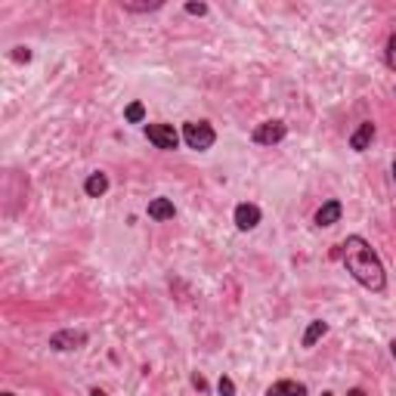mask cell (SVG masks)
Listing matches in <instances>:
<instances>
[{
	"mask_svg": "<svg viewBox=\"0 0 396 396\" xmlns=\"http://www.w3.org/2000/svg\"><path fill=\"white\" fill-rule=\"evenodd\" d=\"M142 118H146V109H142V102H130L127 109H124V121H130V124H140Z\"/></svg>",
	"mask_w": 396,
	"mask_h": 396,
	"instance_id": "obj_13",
	"label": "cell"
},
{
	"mask_svg": "<svg viewBox=\"0 0 396 396\" xmlns=\"http://www.w3.org/2000/svg\"><path fill=\"white\" fill-rule=\"evenodd\" d=\"M346 396H365V390H350Z\"/></svg>",
	"mask_w": 396,
	"mask_h": 396,
	"instance_id": "obj_21",
	"label": "cell"
},
{
	"mask_svg": "<svg viewBox=\"0 0 396 396\" xmlns=\"http://www.w3.org/2000/svg\"><path fill=\"white\" fill-rule=\"evenodd\" d=\"M257 223H260V208H257V204L241 201L239 208H235V226H239L241 232H251V229H257Z\"/></svg>",
	"mask_w": 396,
	"mask_h": 396,
	"instance_id": "obj_6",
	"label": "cell"
},
{
	"mask_svg": "<svg viewBox=\"0 0 396 396\" xmlns=\"http://www.w3.org/2000/svg\"><path fill=\"white\" fill-rule=\"evenodd\" d=\"M90 396H109V393H105V390H99V387H96V390H90Z\"/></svg>",
	"mask_w": 396,
	"mask_h": 396,
	"instance_id": "obj_20",
	"label": "cell"
},
{
	"mask_svg": "<svg viewBox=\"0 0 396 396\" xmlns=\"http://www.w3.org/2000/svg\"><path fill=\"white\" fill-rule=\"evenodd\" d=\"M146 210H148L152 220H173V214H177V208H173L170 198H152Z\"/></svg>",
	"mask_w": 396,
	"mask_h": 396,
	"instance_id": "obj_9",
	"label": "cell"
},
{
	"mask_svg": "<svg viewBox=\"0 0 396 396\" xmlns=\"http://www.w3.org/2000/svg\"><path fill=\"white\" fill-rule=\"evenodd\" d=\"M12 59H16V62H31V50L28 47H16V50H12Z\"/></svg>",
	"mask_w": 396,
	"mask_h": 396,
	"instance_id": "obj_18",
	"label": "cell"
},
{
	"mask_svg": "<svg viewBox=\"0 0 396 396\" xmlns=\"http://www.w3.org/2000/svg\"><path fill=\"white\" fill-rule=\"evenodd\" d=\"M84 192L90 198H102L105 192H109V177H105V173H90V177H87V183H84Z\"/></svg>",
	"mask_w": 396,
	"mask_h": 396,
	"instance_id": "obj_11",
	"label": "cell"
},
{
	"mask_svg": "<svg viewBox=\"0 0 396 396\" xmlns=\"http://www.w3.org/2000/svg\"><path fill=\"white\" fill-rule=\"evenodd\" d=\"M217 393H220V396H235V384H232V377L223 375L220 381H217Z\"/></svg>",
	"mask_w": 396,
	"mask_h": 396,
	"instance_id": "obj_14",
	"label": "cell"
},
{
	"mask_svg": "<svg viewBox=\"0 0 396 396\" xmlns=\"http://www.w3.org/2000/svg\"><path fill=\"white\" fill-rule=\"evenodd\" d=\"M192 387H195V390H208V381H204L201 375H192Z\"/></svg>",
	"mask_w": 396,
	"mask_h": 396,
	"instance_id": "obj_19",
	"label": "cell"
},
{
	"mask_svg": "<svg viewBox=\"0 0 396 396\" xmlns=\"http://www.w3.org/2000/svg\"><path fill=\"white\" fill-rule=\"evenodd\" d=\"M183 140L189 148L204 152V148H210L217 142V133L208 121H189V124H183Z\"/></svg>",
	"mask_w": 396,
	"mask_h": 396,
	"instance_id": "obj_2",
	"label": "cell"
},
{
	"mask_svg": "<svg viewBox=\"0 0 396 396\" xmlns=\"http://www.w3.org/2000/svg\"><path fill=\"white\" fill-rule=\"evenodd\" d=\"M393 179H396V161H393Z\"/></svg>",
	"mask_w": 396,
	"mask_h": 396,
	"instance_id": "obj_23",
	"label": "cell"
},
{
	"mask_svg": "<svg viewBox=\"0 0 396 396\" xmlns=\"http://www.w3.org/2000/svg\"><path fill=\"white\" fill-rule=\"evenodd\" d=\"M87 344V331H74V328H65V331H56L53 338H50V346L59 353L65 350H80V346Z\"/></svg>",
	"mask_w": 396,
	"mask_h": 396,
	"instance_id": "obj_5",
	"label": "cell"
},
{
	"mask_svg": "<svg viewBox=\"0 0 396 396\" xmlns=\"http://www.w3.org/2000/svg\"><path fill=\"white\" fill-rule=\"evenodd\" d=\"M340 257H344L346 272H350L362 288L375 291V294H377V291H384V285H387L384 263H381V257L371 251V245L362 239V235H350V239L340 245Z\"/></svg>",
	"mask_w": 396,
	"mask_h": 396,
	"instance_id": "obj_1",
	"label": "cell"
},
{
	"mask_svg": "<svg viewBox=\"0 0 396 396\" xmlns=\"http://www.w3.org/2000/svg\"><path fill=\"white\" fill-rule=\"evenodd\" d=\"M325 331H328V322H322V319H313V322H309V328H307V331H303L300 344H303V346H313L316 340H319V338H322V334H325Z\"/></svg>",
	"mask_w": 396,
	"mask_h": 396,
	"instance_id": "obj_12",
	"label": "cell"
},
{
	"mask_svg": "<svg viewBox=\"0 0 396 396\" xmlns=\"http://www.w3.org/2000/svg\"><path fill=\"white\" fill-rule=\"evenodd\" d=\"M390 353H393V356H396V340H393V344H390Z\"/></svg>",
	"mask_w": 396,
	"mask_h": 396,
	"instance_id": "obj_22",
	"label": "cell"
},
{
	"mask_svg": "<svg viewBox=\"0 0 396 396\" xmlns=\"http://www.w3.org/2000/svg\"><path fill=\"white\" fill-rule=\"evenodd\" d=\"M387 65L396 72V37H390V43H387Z\"/></svg>",
	"mask_w": 396,
	"mask_h": 396,
	"instance_id": "obj_17",
	"label": "cell"
},
{
	"mask_svg": "<svg viewBox=\"0 0 396 396\" xmlns=\"http://www.w3.org/2000/svg\"><path fill=\"white\" fill-rule=\"evenodd\" d=\"M322 396H334V393H322Z\"/></svg>",
	"mask_w": 396,
	"mask_h": 396,
	"instance_id": "obj_25",
	"label": "cell"
},
{
	"mask_svg": "<svg viewBox=\"0 0 396 396\" xmlns=\"http://www.w3.org/2000/svg\"><path fill=\"white\" fill-rule=\"evenodd\" d=\"M340 214H344V204H340L338 198H331V201H325L319 210H316L313 223H316L319 229H322V226H334V223L340 220Z\"/></svg>",
	"mask_w": 396,
	"mask_h": 396,
	"instance_id": "obj_7",
	"label": "cell"
},
{
	"mask_svg": "<svg viewBox=\"0 0 396 396\" xmlns=\"http://www.w3.org/2000/svg\"><path fill=\"white\" fill-rule=\"evenodd\" d=\"M186 12H189V16H204V12H208V3H195V0H189V3H186Z\"/></svg>",
	"mask_w": 396,
	"mask_h": 396,
	"instance_id": "obj_16",
	"label": "cell"
},
{
	"mask_svg": "<svg viewBox=\"0 0 396 396\" xmlns=\"http://www.w3.org/2000/svg\"><path fill=\"white\" fill-rule=\"evenodd\" d=\"M266 396H307V387L297 381H276L266 390Z\"/></svg>",
	"mask_w": 396,
	"mask_h": 396,
	"instance_id": "obj_10",
	"label": "cell"
},
{
	"mask_svg": "<svg viewBox=\"0 0 396 396\" xmlns=\"http://www.w3.org/2000/svg\"><path fill=\"white\" fill-rule=\"evenodd\" d=\"M0 396H16V393H0Z\"/></svg>",
	"mask_w": 396,
	"mask_h": 396,
	"instance_id": "obj_24",
	"label": "cell"
},
{
	"mask_svg": "<svg viewBox=\"0 0 396 396\" xmlns=\"http://www.w3.org/2000/svg\"><path fill=\"white\" fill-rule=\"evenodd\" d=\"M124 10H127V12H148V10H161V0H155V3H124Z\"/></svg>",
	"mask_w": 396,
	"mask_h": 396,
	"instance_id": "obj_15",
	"label": "cell"
},
{
	"mask_svg": "<svg viewBox=\"0 0 396 396\" xmlns=\"http://www.w3.org/2000/svg\"><path fill=\"white\" fill-rule=\"evenodd\" d=\"M146 136L164 152H173L179 146V133L173 130V124H146Z\"/></svg>",
	"mask_w": 396,
	"mask_h": 396,
	"instance_id": "obj_3",
	"label": "cell"
},
{
	"mask_svg": "<svg viewBox=\"0 0 396 396\" xmlns=\"http://www.w3.org/2000/svg\"><path fill=\"white\" fill-rule=\"evenodd\" d=\"M371 140H375V124L371 121H362L356 127V133L350 136V148L353 152H365V148L371 146Z\"/></svg>",
	"mask_w": 396,
	"mask_h": 396,
	"instance_id": "obj_8",
	"label": "cell"
},
{
	"mask_svg": "<svg viewBox=\"0 0 396 396\" xmlns=\"http://www.w3.org/2000/svg\"><path fill=\"white\" fill-rule=\"evenodd\" d=\"M285 133H288V127H285V121H263L254 127L251 140L257 142V146H276V142L285 140Z\"/></svg>",
	"mask_w": 396,
	"mask_h": 396,
	"instance_id": "obj_4",
	"label": "cell"
}]
</instances>
